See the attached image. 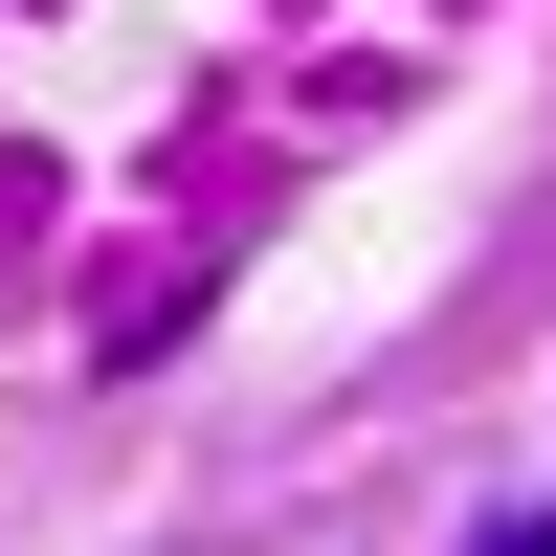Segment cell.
Here are the masks:
<instances>
[{
  "label": "cell",
  "mask_w": 556,
  "mask_h": 556,
  "mask_svg": "<svg viewBox=\"0 0 556 556\" xmlns=\"http://www.w3.org/2000/svg\"><path fill=\"white\" fill-rule=\"evenodd\" d=\"M468 556H556V513H513V534H468Z\"/></svg>",
  "instance_id": "6da1fadb"
}]
</instances>
